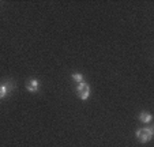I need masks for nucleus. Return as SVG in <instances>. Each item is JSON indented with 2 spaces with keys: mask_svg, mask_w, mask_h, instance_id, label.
<instances>
[{
  "mask_svg": "<svg viewBox=\"0 0 154 147\" xmlns=\"http://www.w3.org/2000/svg\"><path fill=\"white\" fill-rule=\"evenodd\" d=\"M25 86H26V89L29 90L30 93H37L38 89H40V82H38V79L30 78V79H27L26 81Z\"/></svg>",
  "mask_w": 154,
  "mask_h": 147,
  "instance_id": "20e7f679",
  "label": "nucleus"
},
{
  "mask_svg": "<svg viewBox=\"0 0 154 147\" xmlns=\"http://www.w3.org/2000/svg\"><path fill=\"white\" fill-rule=\"evenodd\" d=\"M135 136H137V139L140 143H147V142H150L151 138H153V128L151 127L139 128V130H137V132H135Z\"/></svg>",
  "mask_w": 154,
  "mask_h": 147,
  "instance_id": "f257e3e1",
  "label": "nucleus"
},
{
  "mask_svg": "<svg viewBox=\"0 0 154 147\" xmlns=\"http://www.w3.org/2000/svg\"><path fill=\"white\" fill-rule=\"evenodd\" d=\"M15 89V82L14 81H4L0 83V100L7 98L12 93V90Z\"/></svg>",
  "mask_w": 154,
  "mask_h": 147,
  "instance_id": "7ed1b4c3",
  "label": "nucleus"
},
{
  "mask_svg": "<svg viewBox=\"0 0 154 147\" xmlns=\"http://www.w3.org/2000/svg\"><path fill=\"white\" fill-rule=\"evenodd\" d=\"M75 91H76L78 97L81 98L82 101H86L87 98L90 97V91H91L90 84L86 83V82H82V83H78V84H76V87H75Z\"/></svg>",
  "mask_w": 154,
  "mask_h": 147,
  "instance_id": "f03ea898",
  "label": "nucleus"
},
{
  "mask_svg": "<svg viewBox=\"0 0 154 147\" xmlns=\"http://www.w3.org/2000/svg\"><path fill=\"white\" fill-rule=\"evenodd\" d=\"M139 120L140 123H143V124H149V123H151V120H153V116H151L150 112H140L139 115Z\"/></svg>",
  "mask_w": 154,
  "mask_h": 147,
  "instance_id": "39448f33",
  "label": "nucleus"
},
{
  "mask_svg": "<svg viewBox=\"0 0 154 147\" xmlns=\"http://www.w3.org/2000/svg\"><path fill=\"white\" fill-rule=\"evenodd\" d=\"M71 78H72L76 83H82V82H85L83 75H82V74H79V72H74V74H71Z\"/></svg>",
  "mask_w": 154,
  "mask_h": 147,
  "instance_id": "423d86ee",
  "label": "nucleus"
}]
</instances>
